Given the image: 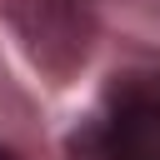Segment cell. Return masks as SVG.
Wrapping results in <instances>:
<instances>
[{
    "label": "cell",
    "mask_w": 160,
    "mask_h": 160,
    "mask_svg": "<svg viewBox=\"0 0 160 160\" xmlns=\"http://www.w3.org/2000/svg\"><path fill=\"white\" fill-rule=\"evenodd\" d=\"M10 15H15L20 35L30 40V50L40 60L55 65V50H65V60L85 55L90 25H85V5L80 0H15Z\"/></svg>",
    "instance_id": "obj_1"
},
{
    "label": "cell",
    "mask_w": 160,
    "mask_h": 160,
    "mask_svg": "<svg viewBox=\"0 0 160 160\" xmlns=\"http://www.w3.org/2000/svg\"><path fill=\"white\" fill-rule=\"evenodd\" d=\"M100 160H160V95H125L100 130Z\"/></svg>",
    "instance_id": "obj_2"
},
{
    "label": "cell",
    "mask_w": 160,
    "mask_h": 160,
    "mask_svg": "<svg viewBox=\"0 0 160 160\" xmlns=\"http://www.w3.org/2000/svg\"><path fill=\"white\" fill-rule=\"evenodd\" d=\"M0 160H15V155H10V150H0Z\"/></svg>",
    "instance_id": "obj_3"
}]
</instances>
